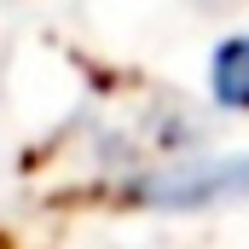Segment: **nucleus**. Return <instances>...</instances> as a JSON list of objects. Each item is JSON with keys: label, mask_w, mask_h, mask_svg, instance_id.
<instances>
[{"label": "nucleus", "mask_w": 249, "mask_h": 249, "mask_svg": "<svg viewBox=\"0 0 249 249\" xmlns=\"http://www.w3.org/2000/svg\"><path fill=\"white\" fill-rule=\"evenodd\" d=\"M209 105L226 116H249V29L226 35L209 53Z\"/></svg>", "instance_id": "nucleus-2"}, {"label": "nucleus", "mask_w": 249, "mask_h": 249, "mask_svg": "<svg viewBox=\"0 0 249 249\" xmlns=\"http://www.w3.org/2000/svg\"><path fill=\"white\" fill-rule=\"evenodd\" d=\"M116 197L151 214H203L249 203V151H180L145 168H127L116 180Z\"/></svg>", "instance_id": "nucleus-1"}]
</instances>
